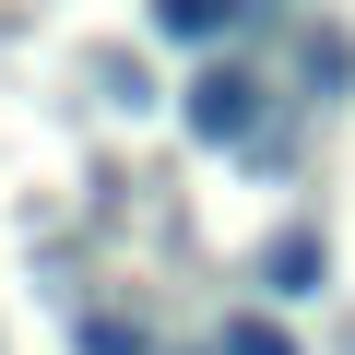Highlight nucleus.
<instances>
[{"mask_svg":"<svg viewBox=\"0 0 355 355\" xmlns=\"http://www.w3.org/2000/svg\"><path fill=\"white\" fill-rule=\"evenodd\" d=\"M308 272H320V237H308V225H284V237L261 249V284H272V296H308Z\"/></svg>","mask_w":355,"mask_h":355,"instance_id":"obj_2","label":"nucleus"},{"mask_svg":"<svg viewBox=\"0 0 355 355\" xmlns=\"http://www.w3.org/2000/svg\"><path fill=\"white\" fill-rule=\"evenodd\" d=\"M225 355H284V331H272V320H237V331H225Z\"/></svg>","mask_w":355,"mask_h":355,"instance_id":"obj_3","label":"nucleus"},{"mask_svg":"<svg viewBox=\"0 0 355 355\" xmlns=\"http://www.w3.org/2000/svg\"><path fill=\"white\" fill-rule=\"evenodd\" d=\"M190 130H202V142H249V130H261V83H249V71H202V83H190Z\"/></svg>","mask_w":355,"mask_h":355,"instance_id":"obj_1","label":"nucleus"}]
</instances>
